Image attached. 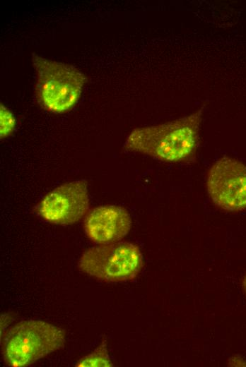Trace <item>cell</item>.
I'll return each mask as SVG.
<instances>
[{"label": "cell", "instance_id": "obj_2", "mask_svg": "<svg viewBox=\"0 0 246 367\" xmlns=\"http://www.w3.org/2000/svg\"><path fill=\"white\" fill-rule=\"evenodd\" d=\"M36 73L35 95L45 110L64 113L71 109L79 100L86 82V76L76 67L32 55Z\"/></svg>", "mask_w": 246, "mask_h": 367}, {"label": "cell", "instance_id": "obj_1", "mask_svg": "<svg viewBox=\"0 0 246 367\" xmlns=\"http://www.w3.org/2000/svg\"><path fill=\"white\" fill-rule=\"evenodd\" d=\"M204 108L163 124L136 128L124 149L169 163H184L196 155Z\"/></svg>", "mask_w": 246, "mask_h": 367}, {"label": "cell", "instance_id": "obj_8", "mask_svg": "<svg viewBox=\"0 0 246 367\" xmlns=\"http://www.w3.org/2000/svg\"><path fill=\"white\" fill-rule=\"evenodd\" d=\"M78 367H110L113 363L109 356L106 341H102L91 353L76 363Z\"/></svg>", "mask_w": 246, "mask_h": 367}, {"label": "cell", "instance_id": "obj_11", "mask_svg": "<svg viewBox=\"0 0 246 367\" xmlns=\"http://www.w3.org/2000/svg\"><path fill=\"white\" fill-rule=\"evenodd\" d=\"M242 289H243L245 294H246V273L242 281Z\"/></svg>", "mask_w": 246, "mask_h": 367}, {"label": "cell", "instance_id": "obj_10", "mask_svg": "<svg viewBox=\"0 0 246 367\" xmlns=\"http://www.w3.org/2000/svg\"><path fill=\"white\" fill-rule=\"evenodd\" d=\"M230 366H246V359L240 356H233L228 362Z\"/></svg>", "mask_w": 246, "mask_h": 367}, {"label": "cell", "instance_id": "obj_4", "mask_svg": "<svg viewBox=\"0 0 246 367\" xmlns=\"http://www.w3.org/2000/svg\"><path fill=\"white\" fill-rule=\"evenodd\" d=\"M143 265L139 247L122 241L90 247L82 253L78 261V267L82 272L110 282L134 279Z\"/></svg>", "mask_w": 246, "mask_h": 367}, {"label": "cell", "instance_id": "obj_7", "mask_svg": "<svg viewBox=\"0 0 246 367\" xmlns=\"http://www.w3.org/2000/svg\"><path fill=\"white\" fill-rule=\"evenodd\" d=\"M131 227L128 211L113 205H101L88 211L84 220L86 236L98 244L120 241Z\"/></svg>", "mask_w": 246, "mask_h": 367}, {"label": "cell", "instance_id": "obj_6", "mask_svg": "<svg viewBox=\"0 0 246 367\" xmlns=\"http://www.w3.org/2000/svg\"><path fill=\"white\" fill-rule=\"evenodd\" d=\"M87 183L83 180L62 184L48 193L39 203L37 212L45 221L55 224H71L89 211Z\"/></svg>", "mask_w": 246, "mask_h": 367}, {"label": "cell", "instance_id": "obj_9", "mask_svg": "<svg viewBox=\"0 0 246 367\" xmlns=\"http://www.w3.org/2000/svg\"><path fill=\"white\" fill-rule=\"evenodd\" d=\"M16 119L13 113L3 104L0 105V136L5 138L9 136L15 130Z\"/></svg>", "mask_w": 246, "mask_h": 367}, {"label": "cell", "instance_id": "obj_5", "mask_svg": "<svg viewBox=\"0 0 246 367\" xmlns=\"http://www.w3.org/2000/svg\"><path fill=\"white\" fill-rule=\"evenodd\" d=\"M206 190L212 203L228 212L246 210V165L230 157H223L209 168Z\"/></svg>", "mask_w": 246, "mask_h": 367}, {"label": "cell", "instance_id": "obj_3", "mask_svg": "<svg viewBox=\"0 0 246 367\" xmlns=\"http://www.w3.org/2000/svg\"><path fill=\"white\" fill-rule=\"evenodd\" d=\"M65 339L59 327L40 320H21L4 335L3 358L9 366H28L61 349Z\"/></svg>", "mask_w": 246, "mask_h": 367}]
</instances>
